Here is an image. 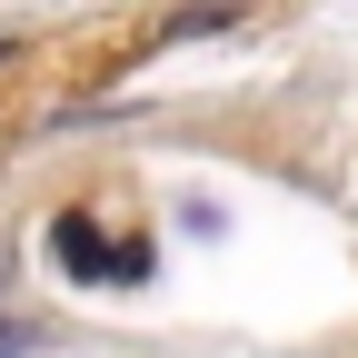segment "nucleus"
<instances>
[]
</instances>
